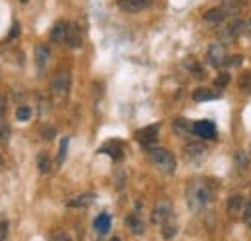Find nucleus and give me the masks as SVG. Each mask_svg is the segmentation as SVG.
<instances>
[{
    "label": "nucleus",
    "instance_id": "nucleus-31",
    "mask_svg": "<svg viewBox=\"0 0 251 241\" xmlns=\"http://www.w3.org/2000/svg\"><path fill=\"white\" fill-rule=\"evenodd\" d=\"M20 35V24L18 22H14L12 24V29H10V35H8V39H16Z\"/></svg>",
    "mask_w": 251,
    "mask_h": 241
},
{
    "label": "nucleus",
    "instance_id": "nucleus-15",
    "mask_svg": "<svg viewBox=\"0 0 251 241\" xmlns=\"http://www.w3.org/2000/svg\"><path fill=\"white\" fill-rule=\"evenodd\" d=\"M224 18H226V14H224L222 8H211V10H207L203 14V20L207 24H211V25H219L220 22H224Z\"/></svg>",
    "mask_w": 251,
    "mask_h": 241
},
{
    "label": "nucleus",
    "instance_id": "nucleus-28",
    "mask_svg": "<svg viewBox=\"0 0 251 241\" xmlns=\"http://www.w3.org/2000/svg\"><path fill=\"white\" fill-rule=\"evenodd\" d=\"M8 238V222L0 220V241H4Z\"/></svg>",
    "mask_w": 251,
    "mask_h": 241
},
{
    "label": "nucleus",
    "instance_id": "nucleus-34",
    "mask_svg": "<svg viewBox=\"0 0 251 241\" xmlns=\"http://www.w3.org/2000/svg\"><path fill=\"white\" fill-rule=\"evenodd\" d=\"M50 241H70V240H68V236H66V234L58 232V234H56V236H54V238H52Z\"/></svg>",
    "mask_w": 251,
    "mask_h": 241
},
{
    "label": "nucleus",
    "instance_id": "nucleus-9",
    "mask_svg": "<svg viewBox=\"0 0 251 241\" xmlns=\"http://www.w3.org/2000/svg\"><path fill=\"white\" fill-rule=\"evenodd\" d=\"M193 133L201 139H215L217 137V125L211 120H201L193 123Z\"/></svg>",
    "mask_w": 251,
    "mask_h": 241
},
{
    "label": "nucleus",
    "instance_id": "nucleus-17",
    "mask_svg": "<svg viewBox=\"0 0 251 241\" xmlns=\"http://www.w3.org/2000/svg\"><path fill=\"white\" fill-rule=\"evenodd\" d=\"M110 224H112V220H110V214H106V212H102V214H99L97 218H95V230L99 232V234H106V232H110Z\"/></svg>",
    "mask_w": 251,
    "mask_h": 241
},
{
    "label": "nucleus",
    "instance_id": "nucleus-1",
    "mask_svg": "<svg viewBox=\"0 0 251 241\" xmlns=\"http://www.w3.org/2000/svg\"><path fill=\"white\" fill-rule=\"evenodd\" d=\"M213 201V189L205 180H195L188 185V205L191 211H201Z\"/></svg>",
    "mask_w": 251,
    "mask_h": 241
},
{
    "label": "nucleus",
    "instance_id": "nucleus-26",
    "mask_svg": "<svg viewBox=\"0 0 251 241\" xmlns=\"http://www.w3.org/2000/svg\"><path fill=\"white\" fill-rule=\"evenodd\" d=\"M228 83H230V75H228V73H219L217 79H215V85H217L219 89H224Z\"/></svg>",
    "mask_w": 251,
    "mask_h": 241
},
{
    "label": "nucleus",
    "instance_id": "nucleus-24",
    "mask_svg": "<svg viewBox=\"0 0 251 241\" xmlns=\"http://www.w3.org/2000/svg\"><path fill=\"white\" fill-rule=\"evenodd\" d=\"M37 164H39L41 174H49V172H50V158H49L47 152H41V154L37 156Z\"/></svg>",
    "mask_w": 251,
    "mask_h": 241
},
{
    "label": "nucleus",
    "instance_id": "nucleus-32",
    "mask_svg": "<svg viewBox=\"0 0 251 241\" xmlns=\"http://www.w3.org/2000/svg\"><path fill=\"white\" fill-rule=\"evenodd\" d=\"M244 62V56H240V54H236V56H228V64L230 66H240Z\"/></svg>",
    "mask_w": 251,
    "mask_h": 241
},
{
    "label": "nucleus",
    "instance_id": "nucleus-22",
    "mask_svg": "<svg viewBox=\"0 0 251 241\" xmlns=\"http://www.w3.org/2000/svg\"><path fill=\"white\" fill-rule=\"evenodd\" d=\"M100 152H108L114 160H120V158H122V145H120L118 141H110V143H106V145L100 149Z\"/></svg>",
    "mask_w": 251,
    "mask_h": 241
},
{
    "label": "nucleus",
    "instance_id": "nucleus-5",
    "mask_svg": "<svg viewBox=\"0 0 251 241\" xmlns=\"http://www.w3.org/2000/svg\"><path fill=\"white\" fill-rule=\"evenodd\" d=\"M158 129H160V123H153V125H147V127H143V129H137V131H135L137 143H141V145H145V147H151L158 139Z\"/></svg>",
    "mask_w": 251,
    "mask_h": 241
},
{
    "label": "nucleus",
    "instance_id": "nucleus-14",
    "mask_svg": "<svg viewBox=\"0 0 251 241\" xmlns=\"http://www.w3.org/2000/svg\"><path fill=\"white\" fill-rule=\"evenodd\" d=\"M95 199H97L95 193H85V195H77V197L70 199L66 205H68L70 209H81V207H89Z\"/></svg>",
    "mask_w": 251,
    "mask_h": 241
},
{
    "label": "nucleus",
    "instance_id": "nucleus-7",
    "mask_svg": "<svg viewBox=\"0 0 251 241\" xmlns=\"http://www.w3.org/2000/svg\"><path fill=\"white\" fill-rule=\"evenodd\" d=\"M244 29H246V24H244L242 20H234L232 24H228L226 29H222L220 39H222L224 43H234L236 39H240V37L244 35Z\"/></svg>",
    "mask_w": 251,
    "mask_h": 241
},
{
    "label": "nucleus",
    "instance_id": "nucleus-13",
    "mask_svg": "<svg viewBox=\"0 0 251 241\" xmlns=\"http://www.w3.org/2000/svg\"><path fill=\"white\" fill-rule=\"evenodd\" d=\"M81 31L77 25H74V24H70V27H68V35H66V45L70 47V48H79L81 47Z\"/></svg>",
    "mask_w": 251,
    "mask_h": 241
},
{
    "label": "nucleus",
    "instance_id": "nucleus-39",
    "mask_svg": "<svg viewBox=\"0 0 251 241\" xmlns=\"http://www.w3.org/2000/svg\"><path fill=\"white\" fill-rule=\"evenodd\" d=\"M250 226H251V220H250Z\"/></svg>",
    "mask_w": 251,
    "mask_h": 241
},
{
    "label": "nucleus",
    "instance_id": "nucleus-11",
    "mask_svg": "<svg viewBox=\"0 0 251 241\" xmlns=\"http://www.w3.org/2000/svg\"><path fill=\"white\" fill-rule=\"evenodd\" d=\"M184 154L188 156L189 160H201L205 154H207V147L199 141H191L184 147Z\"/></svg>",
    "mask_w": 251,
    "mask_h": 241
},
{
    "label": "nucleus",
    "instance_id": "nucleus-21",
    "mask_svg": "<svg viewBox=\"0 0 251 241\" xmlns=\"http://www.w3.org/2000/svg\"><path fill=\"white\" fill-rule=\"evenodd\" d=\"M219 93H213V89H197L193 91V100L195 102H207V100H215L219 98Z\"/></svg>",
    "mask_w": 251,
    "mask_h": 241
},
{
    "label": "nucleus",
    "instance_id": "nucleus-36",
    "mask_svg": "<svg viewBox=\"0 0 251 241\" xmlns=\"http://www.w3.org/2000/svg\"><path fill=\"white\" fill-rule=\"evenodd\" d=\"M112 241H120V240H118V238H114V240H112Z\"/></svg>",
    "mask_w": 251,
    "mask_h": 241
},
{
    "label": "nucleus",
    "instance_id": "nucleus-25",
    "mask_svg": "<svg viewBox=\"0 0 251 241\" xmlns=\"http://www.w3.org/2000/svg\"><path fill=\"white\" fill-rule=\"evenodd\" d=\"M16 118L22 121H27L31 118V108H29V106H20L18 112H16Z\"/></svg>",
    "mask_w": 251,
    "mask_h": 241
},
{
    "label": "nucleus",
    "instance_id": "nucleus-4",
    "mask_svg": "<svg viewBox=\"0 0 251 241\" xmlns=\"http://www.w3.org/2000/svg\"><path fill=\"white\" fill-rule=\"evenodd\" d=\"M207 62L213 66V68H222L224 64H228V52H226V47L215 43L209 47L207 50Z\"/></svg>",
    "mask_w": 251,
    "mask_h": 241
},
{
    "label": "nucleus",
    "instance_id": "nucleus-38",
    "mask_svg": "<svg viewBox=\"0 0 251 241\" xmlns=\"http://www.w3.org/2000/svg\"><path fill=\"white\" fill-rule=\"evenodd\" d=\"M0 166H2V160H0Z\"/></svg>",
    "mask_w": 251,
    "mask_h": 241
},
{
    "label": "nucleus",
    "instance_id": "nucleus-6",
    "mask_svg": "<svg viewBox=\"0 0 251 241\" xmlns=\"http://www.w3.org/2000/svg\"><path fill=\"white\" fill-rule=\"evenodd\" d=\"M172 216V203L168 199H162L155 205V209L151 212V222L153 224H162L164 220H168Z\"/></svg>",
    "mask_w": 251,
    "mask_h": 241
},
{
    "label": "nucleus",
    "instance_id": "nucleus-30",
    "mask_svg": "<svg viewBox=\"0 0 251 241\" xmlns=\"http://www.w3.org/2000/svg\"><path fill=\"white\" fill-rule=\"evenodd\" d=\"M10 135V127L6 123H0V141H6Z\"/></svg>",
    "mask_w": 251,
    "mask_h": 241
},
{
    "label": "nucleus",
    "instance_id": "nucleus-16",
    "mask_svg": "<svg viewBox=\"0 0 251 241\" xmlns=\"http://www.w3.org/2000/svg\"><path fill=\"white\" fill-rule=\"evenodd\" d=\"M244 205H246V199L242 195H232L228 199V203H226V211L230 214H240L244 211Z\"/></svg>",
    "mask_w": 251,
    "mask_h": 241
},
{
    "label": "nucleus",
    "instance_id": "nucleus-2",
    "mask_svg": "<svg viewBox=\"0 0 251 241\" xmlns=\"http://www.w3.org/2000/svg\"><path fill=\"white\" fill-rule=\"evenodd\" d=\"M147 156H149V160L157 166L158 170L164 172V174H172V172L176 170V158H174V154L168 151V149H162V147H149Z\"/></svg>",
    "mask_w": 251,
    "mask_h": 241
},
{
    "label": "nucleus",
    "instance_id": "nucleus-37",
    "mask_svg": "<svg viewBox=\"0 0 251 241\" xmlns=\"http://www.w3.org/2000/svg\"><path fill=\"white\" fill-rule=\"evenodd\" d=\"M22 2H24V4H25V2H27V0H22Z\"/></svg>",
    "mask_w": 251,
    "mask_h": 241
},
{
    "label": "nucleus",
    "instance_id": "nucleus-23",
    "mask_svg": "<svg viewBox=\"0 0 251 241\" xmlns=\"http://www.w3.org/2000/svg\"><path fill=\"white\" fill-rule=\"evenodd\" d=\"M238 87L244 95H251V72H244L240 75V81H238Z\"/></svg>",
    "mask_w": 251,
    "mask_h": 241
},
{
    "label": "nucleus",
    "instance_id": "nucleus-8",
    "mask_svg": "<svg viewBox=\"0 0 251 241\" xmlns=\"http://www.w3.org/2000/svg\"><path fill=\"white\" fill-rule=\"evenodd\" d=\"M153 4V0H118L116 6L126 12V14H137V12H143L147 10L149 6Z\"/></svg>",
    "mask_w": 251,
    "mask_h": 241
},
{
    "label": "nucleus",
    "instance_id": "nucleus-18",
    "mask_svg": "<svg viewBox=\"0 0 251 241\" xmlns=\"http://www.w3.org/2000/svg\"><path fill=\"white\" fill-rule=\"evenodd\" d=\"M126 224H127V228H129L135 236H141L143 230H145V224H143V220H141L137 214H129V216L126 218Z\"/></svg>",
    "mask_w": 251,
    "mask_h": 241
},
{
    "label": "nucleus",
    "instance_id": "nucleus-29",
    "mask_svg": "<svg viewBox=\"0 0 251 241\" xmlns=\"http://www.w3.org/2000/svg\"><path fill=\"white\" fill-rule=\"evenodd\" d=\"M6 110H8V98H6V95L0 93V116H4Z\"/></svg>",
    "mask_w": 251,
    "mask_h": 241
},
{
    "label": "nucleus",
    "instance_id": "nucleus-33",
    "mask_svg": "<svg viewBox=\"0 0 251 241\" xmlns=\"http://www.w3.org/2000/svg\"><path fill=\"white\" fill-rule=\"evenodd\" d=\"M244 220H251V201H246V205H244Z\"/></svg>",
    "mask_w": 251,
    "mask_h": 241
},
{
    "label": "nucleus",
    "instance_id": "nucleus-10",
    "mask_svg": "<svg viewBox=\"0 0 251 241\" xmlns=\"http://www.w3.org/2000/svg\"><path fill=\"white\" fill-rule=\"evenodd\" d=\"M50 62V50L47 45H37L35 47V64H37V70L39 72H45L47 66Z\"/></svg>",
    "mask_w": 251,
    "mask_h": 241
},
{
    "label": "nucleus",
    "instance_id": "nucleus-20",
    "mask_svg": "<svg viewBox=\"0 0 251 241\" xmlns=\"http://www.w3.org/2000/svg\"><path fill=\"white\" fill-rule=\"evenodd\" d=\"M160 226H162V238L164 240H172L176 236V232H178V224H176V220L172 216L168 220H164Z\"/></svg>",
    "mask_w": 251,
    "mask_h": 241
},
{
    "label": "nucleus",
    "instance_id": "nucleus-19",
    "mask_svg": "<svg viewBox=\"0 0 251 241\" xmlns=\"http://www.w3.org/2000/svg\"><path fill=\"white\" fill-rule=\"evenodd\" d=\"M174 131H176L178 135L186 137L189 133H193V123L188 121L186 118H176V120H174Z\"/></svg>",
    "mask_w": 251,
    "mask_h": 241
},
{
    "label": "nucleus",
    "instance_id": "nucleus-35",
    "mask_svg": "<svg viewBox=\"0 0 251 241\" xmlns=\"http://www.w3.org/2000/svg\"><path fill=\"white\" fill-rule=\"evenodd\" d=\"M248 29L251 31V20H250V22H248Z\"/></svg>",
    "mask_w": 251,
    "mask_h": 241
},
{
    "label": "nucleus",
    "instance_id": "nucleus-12",
    "mask_svg": "<svg viewBox=\"0 0 251 241\" xmlns=\"http://www.w3.org/2000/svg\"><path fill=\"white\" fill-rule=\"evenodd\" d=\"M68 27H70V24L68 22H56L54 25H52V29H50V41L52 43H56V45H60L66 41V35H68Z\"/></svg>",
    "mask_w": 251,
    "mask_h": 241
},
{
    "label": "nucleus",
    "instance_id": "nucleus-3",
    "mask_svg": "<svg viewBox=\"0 0 251 241\" xmlns=\"http://www.w3.org/2000/svg\"><path fill=\"white\" fill-rule=\"evenodd\" d=\"M70 83H72V77H70V72L68 70H60L54 73L52 81H50V93H52V98L56 102H64L68 93H70Z\"/></svg>",
    "mask_w": 251,
    "mask_h": 241
},
{
    "label": "nucleus",
    "instance_id": "nucleus-27",
    "mask_svg": "<svg viewBox=\"0 0 251 241\" xmlns=\"http://www.w3.org/2000/svg\"><path fill=\"white\" fill-rule=\"evenodd\" d=\"M68 137H64L62 141H60V151H58V164H62L64 158H66V151H68Z\"/></svg>",
    "mask_w": 251,
    "mask_h": 241
}]
</instances>
